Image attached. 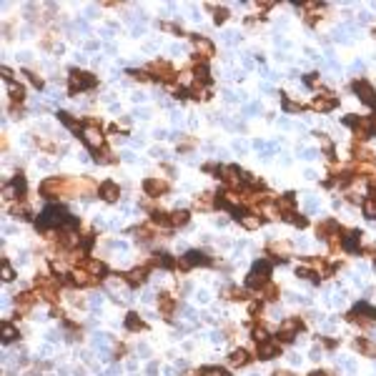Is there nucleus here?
<instances>
[{
	"mask_svg": "<svg viewBox=\"0 0 376 376\" xmlns=\"http://www.w3.org/2000/svg\"><path fill=\"white\" fill-rule=\"evenodd\" d=\"M83 266H85V271H88V274H90L93 279H103V276L108 274L105 263H103V261H95V258H88V261H85Z\"/></svg>",
	"mask_w": 376,
	"mask_h": 376,
	"instance_id": "obj_18",
	"label": "nucleus"
},
{
	"mask_svg": "<svg viewBox=\"0 0 376 376\" xmlns=\"http://www.w3.org/2000/svg\"><path fill=\"white\" fill-rule=\"evenodd\" d=\"M143 191H146L148 196H160V193L168 191V183L160 181V178H146V181H143Z\"/></svg>",
	"mask_w": 376,
	"mask_h": 376,
	"instance_id": "obj_16",
	"label": "nucleus"
},
{
	"mask_svg": "<svg viewBox=\"0 0 376 376\" xmlns=\"http://www.w3.org/2000/svg\"><path fill=\"white\" fill-rule=\"evenodd\" d=\"M349 318L351 321H356V324H374L376 321V308L371 303H366V301H361V303H356L351 311H349Z\"/></svg>",
	"mask_w": 376,
	"mask_h": 376,
	"instance_id": "obj_5",
	"label": "nucleus"
},
{
	"mask_svg": "<svg viewBox=\"0 0 376 376\" xmlns=\"http://www.w3.org/2000/svg\"><path fill=\"white\" fill-rule=\"evenodd\" d=\"M211 8H213V5H211ZM213 13H216V15H213V20H216L219 25H221L226 18H228V10H224V8H213Z\"/></svg>",
	"mask_w": 376,
	"mask_h": 376,
	"instance_id": "obj_42",
	"label": "nucleus"
},
{
	"mask_svg": "<svg viewBox=\"0 0 376 376\" xmlns=\"http://www.w3.org/2000/svg\"><path fill=\"white\" fill-rule=\"evenodd\" d=\"M268 276H271V263H268L266 258H261V261H256V266L248 271V276H246V286L261 291V289L268 284Z\"/></svg>",
	"mask_w": 376,
	"mask_h": 376,
	"instance_id": "obj_2",
	"label": "nucleus"
},
{
	"mask_svg": "<svg viewBox=\"0 0 376 376\" xmlns=\"http://www.w3.org/2000/svg\"><path fill=\"white\" fill-rule=\"evenodd\" d=\"M241 224L246 226V228H251V231H253V228H258V226H261V219H256V216H251V213H246V216L241 219Z\"/></svg>",
	"mask_w": 376,
	"mask_h": 376,
	"instance_id": "obj_39",
	"label": "nucleus"
},
{
	"mask_svg": "<svg viewBox=\"0 0 376 376\" xmlns=\"http://www.w3.org/2000/svg\"><path fill=\"white\" fill-rule=\"evenodd\" d=\"M35 286L40 289V294H43L48 301H58V281H56V279L38 276V279H35Z\"/></svg>",
	"mask_w": 376,
	"mask_h": 376,
	"instance_id": "obj_9",
	"label": "nucleus"
},
{
	"mask_svg": "<svg viewBox=\"0 0 376 376\" xmlns=\"http://www.w3.org/2000/svg\"><path fill=\"white\" fill-rule=\"evenodd\" d=\"M193 266H211V256H206L203 251H188L181 261H178V268L181 271H188Z\"/></svg>",
	"mask_w": 376,
	"mask_h": 376,
	"instance_id": "obj_7",
	"label": "nucleus"
},
{
	"mask_svg": "<svg viewBox=\"0 0 376 376\" xmlns=\"http://www.w3.org/2000/svg\"><path fill=\"white\" fill-rule=\"evenodd\" d=\"M35 303V294H30V291H23L18 299H15V306H18V311H28L30 306Z\"/></svg>",
	"mask_w": 376,
	"mask_h": 376,
	"instance_id": "obj_24",
	"label": "nucleus"
},
{
	"mask_svg": "<svg viewBox=\"0 0 376 376\" xmlns=\"http://www.w3.org/2000/svg\"><path fill=\"white\" fill-rule=\"evenodd\" d=\"M10 188H13L15 198H23V196H25V178H23L20 173H15V178L10 181Z\"/></svg>",
	"mask_w": 376,
	"mask_h": 376,
	"instance_id": "obj_26",
	"label": "nucleus"
},
{
	"mask_svg": "<svg viewBox=\"0 0 376 376\" xmlns=\"http://www.w3.org/2000/svg\"><path fill=\"white\" fill-rule=\"evenodd\" d=\"M13 339H18V329H13V324H3V341L8 344V341H13Z\"/></svg>",
	"mask_w": 376,
	"mask_h": 376,
	"instance_id": "obj_34",
	"label": "nucleus"
},
{
	"mask_svg": "<svg viewBox=\"0 0 376 376\" xmlns=\"http://www.w3.org/2000/svg\"><path fill=\"white\" fill-rule=\"evenodd\" d=\"M80 138H83V143L88 146V148H103V133H100V128L93 123V121H85L83 123V133H80Z\"/></svg>",
	"mask_w": 376,
	"mask_h": 376,
	"instance_id": "obj_6",
	"label": "nucleus"
},
{
	"mask_svg": "<svg viewBox=\"0 0 376 376\" xmlns=\"http://www.w3.org/2000/svg\"><path fill=\"white\" fill-rule=\"evenodd\" d=\"M274 376H294L291 371H274Z\"/></svg>",
	"mask_w": 376,
	"mask_h": 376,
	"instance_id": "obj_49",
	"label": "nucleus"
},
{
	"mask_svg": "<svg viewBox=\"0 0 376 376\" xmlns=\"http://www.w3.org/2000/svg\"><path fill=\"white\" fill-rule=\"evenodd\" d=\"M261 308H263V303H261V301H253V303L248 306V311H251V316H256V313H261Z\"/></svg>",
	"mask_w": 376,
	"mask_h": 376,
	"instance_id": "obj_46",
	"label": "nucleus"
},
{
	"mask_svg": "<svg viewBox=\"0 0 376 376\" xmlns=\"http://www.w3.org/2000/svg\"><path fill=\"white\" fill-rule=\"evenodd\" d=\"M150 73H155L158 80H176V73H173L171 63H166V61H155V63H150Z\"/></svg>",
	"mask_w": 376,
	"mask_h": 376,
	"instance_id": "obj_12",
	"label": "nucleus"
},
{
	"mask_svg": "<svg viewBox=\"0 0 376 376\" xmlns=\"http://www.w3.org/2000/svg\"><path fill=\"white\" fill-rule=\"evenodd\" d=\"M284 219H286V221H289V224L299 226V228H303V226L308 224V221H306V219H303V216H299V213H289V216H284Z\"/></svg>",
	"mask_w": 376,
	"mask_h": 376,
	"instance_id": "obj_40",
	"label": "nucleus"
},
{
	"mask_svg": "<svg viewBox=\"0 0 376 376\" xmlns=\"http://www.w3.org/2000/svg\"><path fill=\"white\" fill-rule=\"evenodd\" d=\"M95 85V75L85 73V71H71V78H68V90L71 93H83V90H88V88H93Z\"/></svg>",
	"mask_w": 376,
	"mask_h": 376,
	"instance_id": "obj_4",
	"label": "nucleus"
},
{
	"mask_svg": "<svg viewBox=\"0 0 376 376\" xmlns=\"http://www.w3.org/2000/svg\"><path fill=\"white\" fill-rule=\"evenodd\" d=\"M3 279H5V281H13V268H10L8 261H3Z\"/></svg>",
	"mask_w": 376,
	"mask_h": 376,
	"instance_id": "obj_44",
	"label": "nucleus"
},
{
	"mask_svg": "<svg viewBox=\"0 0 376 376\" xmlns=\"http://www.w3.org/2000/svg\"><path fill=\"white\" fill-rule=\"evenodd\" d=\"M266 336H268V334H266V329H263V326H253V331H251V339H253V341L263 344V341H268Z\"/></svg>",
	"mask_w": 376,
	"mask_h": 376,
	"instance_id": "obj_37",
	"label": "nucleus"
},
{
	"mask_svg": "<svg viewBox=\"0 0 376 376\" xmlns=\"http://www.w3.org/2000/svg\"><path fill=\"white\" fill-rule=\"evenodd\" d=\"M58 118H61V121H63V123H66V126H68V128H71L73 133H78V136L83 133V126H80V123H78L75 118H71V113H66V111H61V113H58Z\"/></svg>",
	"mask_w": 376,
	"mask_h": 376,
	"instance_id": "obj_28",
	"label": "nucleus"
},
{
	"mask_svg": "<svg viewBox=\"0 0 376 376\" xmlns=\"http://www.w3.org/2000/svg\"><path fill=\"white\" fill-rule=\"evenodd\" d=\"M158 311H160L163 316H171V313L176 311V301L171 299L168 294H160V296H158Z\"/></svg>",
	"mask_w": 376,
	"mask_h": 376,
	"instance_id": "obj_21",
	"label": "nucleus"
},
{
	"mask_svg": "<svg viewBox=\"0 0 376 376\" xmlns=\"http://www.w3.org/2000/svg\"><path fill=\"white\" fill-rule=\"evenodd\" d=\"M10 98H13L15 103H20V100L25 98V90H23V85H18V83H15V85H10Z\"/></svg>",
	"mask_w": 376,
	"mask_h": 376,
	"instance_id": "obj_38",
	"label": "nucleus"
},
{
	"mask_svg": "<svg viewBox=\"0 0 376 376\" xmlns=\"http://www.w3.org/2000/svg\"><path fill=\"white\" fill-rule=\"evenodd\" d=\"M153 263H155V266H163V268H176V266H178V261H176V258H171V253H163V251H160V253H155Z\"/></svg>",
	"mask_w": 376,
	"mask_h": 376,
	"instance_id": "obj_25",
	"label": "nucleus"
},
{
	"mask_svg": "<svg viewBox=\"0 0 376 376\" xmlns=\"http://www.w3.org/2000/svg\"><path fill=\"white\" fill-rule=\"evenodd\" d=\"M198 376H231L224 366H203L198 369Z\"/></svg>",
	"mask_w": 376,
	"mask_h": 376,
	"instance_id": "obj_32",
	"label": "nucleus"
},
{
	"mask_svg": "<svg viewBox=\"0 0 376 376\" xmlns=\"http://www.w3.org/2000/svg\"><path fill=\"white\" fill-rule=\"evenodd\" d=\"M193 45L201 50V53H196V56H201V58H211V56H213V43H211V40H206V38H201V35H193Z\"/></svg>",
	"mask_w": 376,
	"mask_h": 376,
	"instance_id": "obj_20",
	"label": "nucleus"
},
{
	"mask_svg": "<svg viewBox=\"0 0 376 376\" xmlns=\"http://www.w3.org/2000/svg\"><path fill=\"white\" fill-rule=\"evenodd\" d=\"M263 289H266V299H268V301H276V299H279V289H276V286L266 284Z\"/></svg>",
	"mask_w": 376,
	"mask_h": 376,
	"instance_id": "obj_43",
	"label": "nucleus"
},
{
	"mask_svg": "<svg viewBox=\"0 0 376 376\" xmlns=\"http://www.w3.org/2000/svg\"><path fill=\"white\" fill-rule=\"evenodd\" d=\"M228 361H231V366H246L248 361H251V354L246 351V349H233L231 354H228Z\"/></svg>",
	"mask_w": 376,
	"mask_h": 376,
	"instance_id": "obj_19",
	"label": "nucleus"
},
{
	"mask_svg": "<svg viewBox=\"0 0 376 376\" xmlns=\"http://www.w3.org/2000/svg\"><path fill=\"white\" fill-rule=\"evenodd\" d=\"M308 376H329V374H326V371H311Z\"/></svg>",
	"mask_w": 376,
	"mask_h": 376,
	"instance_id": "obj_50",
	"label": "nucleus"
},
{
	"mask_svg": "<svg viewBox=\"0 0 376 376\" xmlns=\"http://www.w3.org/2000/svg\"><path fill=\"white\" fill-rule=\"evenodd\" d=\"M296 274H299L301 279H308V281H313V284H318V274H316V271H308V268H299Z\"/></svg>",
	"mask_w": 376,
	"mask_h": 376,
	"instance_id": "obj_41",
	"label": "nucleus"
},
{
	"mask_svg": "<svg viewBox=\"0 0 376 376\" xmlns=\"http://www.w3.org/2000/svg\"><path fill=\"white\" fill-rule=\"evenodd\" d=\"M98 193H100V198H103V201H108V203H116L121 191H118V186H116L113 181H103V183H100V188H98Z\"/></svg>",
	"mask_w": 376,
	"mask_h": 376,
	"instance_id": "obj_14",
	"label": "nucleus"
},
{
	"mask_svg": "<svg viewBox=\"0 0 376 376\" xmlns=\"http://www.w3.org/2000/svg\"><path fill=\"white\" fill-rule=\"evenodd\" d=\"M258 356H261L263 361H268V359H274V356H281V346H279L276 341H263V344H258Z\"/></svg>",
	"mask_w": 376,
	"mask_h": 376,
	"instance_id": "obj_17",
	"label": "nucleus"
},
{
	"mask_svg": "<svg viewBox=\"0 0 376 376\" xmlns=\"http://www.w3.org/2000/svg\"><path fill=\"white\" fill-rule=\"evenodd\" d=\"M68 213H66V208H61V206H48L40 216H38V228L40 231H45V228H66L68 224Z\"/></svg>",
	"mask_w": 376,
	"mask_h": 376,
	"instance_id": "obj_1",
	"label": "nucleus"
},
{
	"mask_svg": "<svg viewBox=\"0 0 376 376\" xmlns=\"http://www.w3.org/2000/svg\"><path fill=\"white\" fill-rule=\"evenodd\" d=\"M150 266H141V268H133L131 274H126V281L131 284V286H136V284H141L143 279H146V274H148Z\"/></svg>",
	"mask_w": 376,
	"mask_h": 376,
	"instance_id": "obj_23",
	"label": "nucleus"
},
{
	"mask_svg": "<svg viewBox=\"0 0 376 376\" xmlns=\"http://www.w3.org/2000/svg\"><path fill=\"white\" fill-rule=\"evenodd\" d=\"M68 284H73V286H90L95 279H90V274H85V271H75L71 274V279H66Z\"/></svg>",
	"mask_w": 376,
	"mask_h": 376,
	"instance_id": "obj_22",
	"label": "nucleus"
},
{
	"mask_svg": "<svg viewBox=\"0 0 376 376\" xmlns=\"http://www.w3.org/2000/svg\"><path fill=\"white\" fill-rule=\"evenodd\" d=\"M344 123L346 126H351L354 128V133H356V138H371L376 136V116H366V118H356V116H346L344 118Z\"/></svg>",
	"mask_w": 376,
	"mask_h": 376,
	"instance_id": "obj_3",
	"label": "nucleus"
},
{
	"mask_svg": "<svg viewBox=\"0 0 376 376\" xmlns=\"http://www.w3.org/2000/svg\"><path fill=\"white\" fill-rule=\"evenodd\" d=\"M316 83V75L311 73V75H306V85H313Z\"/></svg>",
	"mask_w": 376,
	"mask_h": 376,
	"instance_id": "obj_48",
	"label": "nucleus"
},
{
	"mask_svg": "<svg viewBox=\"0 0 376 376\" xmlns=\"http://www.w3.org/2000/svg\"><path fill=\"white\" fill-rule=\"evenodd\" d=\"M361 246V231H349L346 236H341V248L349 253H356Z\"/></svg>",
	"mask_w": 376,
	"mask_h": 376,
	"instance_id": "obj_13",
	"label": "nucleus"
},
{
	"mask_svg": "<svg viewBox=\"0 0 376 376\" xmlns=\"http://www.w3.org/2000/svg\"><path fill=\"white\" fill-rule=\"evenodd\" d=\"M128 75H133L136 80H150V75L146 73V71H131V73H128Z\"/></svg>",
	"mask_w": 376,
	"mask_h": 376,
	"instance_id": "obj_47",
	"label": "nucleus"
},
{
	"mask_svg": "<svg viewBox=\"0 0 376 376\" xmlns=\"http://www.w3.org/2000/svg\"><path fill=\"white\" fill-rule=\"evenodd\" d=\"M296 331H303V321L301 318H289V321H284V329L279 331V339L281 341H294Z\"/></svg>",
	"mask_w": 376,
	"mask_h": 376,
	"instance_id": "obj_10",
	"label": "nucleus"
},
{
	"mask_svg": "<svg viewBox=\"0 0 376 376\" xmlns=\"http://www.w3.org/2000/svg\"><path fill=\"white\" fill-rule=\"evenodd\" d=\"M150 221L158 226H166V228H171V216L168 213H163V211H153L150 213Z\"/></svg>",
	"mask_w": 376,
	"mask_h": 376,
	"instance_id": "obj_33",
	"label": "nucleus"
},
{
	"mask_svg": "<svg viewBox=\"0 0 376 376\" xmlns=\"http://www.w3.org/2000/svg\"><path fill=\"white\" fill-rule=\"evenodd\" d=\"M126 329H128V331H143L146 324H143L136 313H128V316H126Z\"/></svg>",
	"mask_w": 376,
	"mask_h": 376,
	"instance_id": "obj_30",
	"label": "nucleus"
},
{
	"mask_svg": "<svg viewBox=\"0 0 376 376\" xmlns=\"http://www.w3.org/2000/svg\"><path fill=\"white\" fill-rule=\"evenodd\" d=\"M351 90L366 103V105H371V108H376V93H374V88L366 83V80H354L351 83Z\"/></svg>",
	"mask_w": 376,
	"mask_h": 376,
	"instance_id": "obj_8",
	"label": "nucleus"
},
{
	"mask_svg": "<svg viewBox=\"0 0 376 376\" xmlns=\"http://www.w3.org/2000/svg\"><path fill=\"white\" fill-rule=\"evenodd\" d=\"M364 356H376V344H371L369 339H356V344H354Z\"/></svg>",
	"mask_w": 376,
	"mask_h": 376,
	"instance_id": "obj_27",
	"label": "nucleus"
},
{
	"mask_svg": "<svg viewBox=\"0 0 376 376\" xmlns=\"http://www.w3.org/2000/svg\"><path fill=\"white\" fill-rule=\"evenodd\" d=\"M284 108H286V111H301V103H294V100H289V98L284 95Z\"/></svg>",
	"mask_w": 376,
	"mask_h": 376,
	"instance_id": "obj_45",
	"label": "nucleus"
},
{
	"mask_svg": "<svg viewBox=\"0 0 376 376\" xmlns=\"http://www.w3.org/2000/svg\"><path fill=\"white\" fill-rule=\"evenodd\" d=\"M58 191H61V181H56V178H48V181H43V186H40V193L48 196V198H50V193H58Z\"/></svg>",
	"mask_w": 376,
	"mask_h": 376,
	"instance_id": "obj_29",
	"label": "nucleus"
},
{
	"mask_svg": "<svg viewBox=\"0 0 376 376\" xmlns=\"http://www.w3.org/2000/svg\"><path fill=\"white\" fill-rule=\"evenodd\" d=\"M188 224V211H176L171 213V226H183Z\"/></svg>",
	"mask_w": 376,
	"mask_h": 376,
	"instance_id": "obj_36",
	"label": "nucleus"
},
{
	"mask_svg": "<svg viewBox=\"0 0 376 376\" xmlns=\"http://www.w3.org/2000/svg\"><path fill=\"white\" fill-rule=\"evenodd\" d=\"M224 296L231 301H243L246 299V291L238 289V286H228V289H224Z\"/></svg>",
	"mask_w": 376,
	"mask_h": 376,
	"instance_id": "obj_31",
	"label": "nucleus"
},
{
	"mask_svg": "<svg viewBox=\"0 0 376 376\" xmlns=\"http://www.w3.org/2000/svg\"><path fill=\"white\" fill-rule=\"evenodd\" d=\"M276 211H281V216L296 213V201H294V193L279 196V198H276Z\"/></svg>",
	"mask_w": 376,
	"mask_h": 376,
	"instance_id": "obj_15",
	"label": "nucleus"
},
{
	"mask_svg": "<svg viewBox=\"0 0 376 376\" xmlns=\"http://www.w3.org/2000/svg\"><path fill=\"white\" fill-rule=\"evenodd\" d=\"M336 103H339V98H336V95H331V93H324V95H316V98L311 100V105H313V111H321V113H326V111H331V108H336Z\"/></svg>",
	"mask_w": 376,
	"mask_h": 376,
	"instance_id": "obj_11",
	"label": "nucleus"
},
{
	"mask_svg": "<svg viewBox=\"0 0 376 376\" xmlns=\"http://www.w3.org/2000/svg\"><path fill=\"white\" fill-rule=\"evenodd\" d=\"M364 216L371 219V221L376 219V198H366L364 201Z\"/></svg>",
	"mask_w": 376,
	"mask_h": 376,
	"instance_id": "obj_35",
	"label": "nucleus"
}]
</instances>
